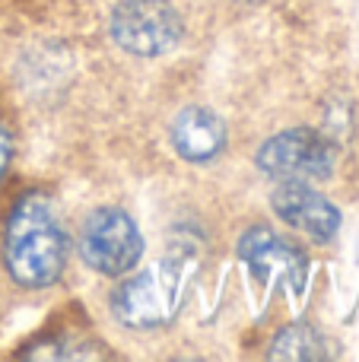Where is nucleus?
Masks as SVG:
<instances>
[{
	"mask_svg": "<svg viewBox=\"0 0 359 362\" xmlns=\"http://www.w3.org/2000/svg\"><path fill=\"white\" fill-rule=\"evenodd\" d=\"M6 270L23 286H51L67 264V235L54 206L42 194H25L13 206L4 235Z\"/></svg>",
	"mask_w": 359,
	"mask_h": 362,
	"instance_id": "nucleus-1",
	"label": "nucleus"
},
{
	"mask_svg": "<svg viewBox=\"0 0 359 362\" xmlns=\"http://www.w3.org/2000/svg\"><path fill=\"white\" fill-rule=\"evenodd\" d=\"M184 35V19L169 0H121L112 13V38L137 57L169 54Z\"/></svg>",
	"mask_w": 359,
	"mask_h": 362,
	"instance_id": "nucleus-2",
	"label": "nucleus"
},
{
	"mask_svg": "<svg viewBox=\"0 0 359 362\" xmlns=\"http://www.w3.org/2000/svg\"><path fill=\"white\" fill-rule=\"evenodd\" d=\"M258 169L280 181H315L328 178L337 163V146L312 127H293L271 137L254 156Z\"/></svg>",
	"mask_w": 359,
	"mask_h": 362,
	"instance_id": "nucleus-3",
	"label": "nucleus"
},
{
	"mask_svg": "<svg viewBox=\"0 0 359 362\" xmlns=\"http://www.w3.org/2000/svg\"><path fill=\"white\" fill-rule=\"evenodd\" d=\"M80 255L89 267L105 276L127 274L143 255V238L131 213L118 206L95 210L80 232Z\"/></svg>",
	"mask_w": 359,
	"mask_h": 362,
	"instance_id": "nucleus-4",
	"label": "nucleus"
},
{
	"mask_svg": "<svg viewBox=\"0 0 359 362\" xmlns=\"http://www.w3.org/2000/svg\"><path fill=\"white\" fill-rule=\"evenodd\" d=\"M273 213L283 223H290L293 229L305 232L309 238H315L318 245L331 242L341 229V210L331 204L324 194H318L315 187H309V181L290 178L273 191L271 197Z\"/></svg>",
	"mask_w": 359,
	"mask_h": 362,
	"instance_id": "nucleus-5",
	"label": "nucleus"
},
{
	"mask_svg": "<svg viewBox=\"0 0 359 362\" xmlns=\"http://www.w3.org/2000/svg\"><path fill=\"white\" fill-rule=\"evenodd\" d=\"M239 255L245 257L248 267H252L261 280H280L296 296L305 289V280H309V257H305L296 245L283 242V238L273 235L264 226L242 235Z\"/></svg>",
	"mask_w": 359,
	"mask_h": 362,
	"instance_id": "nucleus-6",
	"label": "nucleus"
},
{
	"mask_svg": "<svg viewBox=\"0 0 359 362\" xmlns=\"http://www.w3.org/2000/svg\"><path fill=\"white\" fill-rule=\"evenodd\" d=\"M172 146L188 163H210L226 146V124L210 108H184L172 124Z\"/></svg>",
	"mask_w": 359,
	"mask_h": 362,
	"instance_id": "nucleus-7",
	"label": "nucleus"
},
{
	"mask_svg": "<svg viewBox=\"0 0 359 362\" xmlns=\"http://www.w3.org/2000/svg\"><path fill=\"white\" fill-rule=\"evenodd\" d=\"M112 312L121 325L127 327H156L163 325L165 308H163V293L153 274H137L124 280L112 296Z\"/></svg>",
	"mask_w": 359,
	"mask_h": 362,
	"instance_id": "nucleus-8",
	"label": "nucleus"
},
{
	"mask_svg": "<svg viewBox=\"0 0 359 362\" xmlns=\"http://www.w3.org/2000/svg\"><path fill=\"white\" fill-rule=\"evenodd\" d=\"M271 359H324L328 350H324V340L315 327L309 325H290L273 337L271 344Z\"/></svg>",
	"mask_w": 359,
	"mask_h": 362,
	"instance_id": "nucleus-9",
	"label": "nucleus"
},
{
	"mask_svg": "<svg viewBox=\"0 0 359 362\" xmlns=\"http://www.w3.org/2000/svg\"><path fill=\"white\" fill-rule=\"evenodd\" d=\"M10 156H13V144H10V134H6V127L0 124V178L6 175V165H10Z\"/></svg>",
	"mask_w": 359,
	"mask_h": 362,
	"instance_id": "nucleus-10",
	"label": "nucleus"
}]
</instances>
